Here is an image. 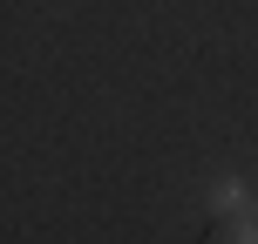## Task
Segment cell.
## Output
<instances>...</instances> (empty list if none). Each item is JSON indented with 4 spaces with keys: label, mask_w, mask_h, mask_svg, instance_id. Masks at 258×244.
Wrapping results in <instances>:
<instances>
[{
    "label": "cell",
    "mask_w": 258,
    "mask_h": 244,
    "mask_svg": "<svg viewBox=\"0 0 258 244\" xmlns=\"http://www.w3.org/2000/svg\"><path fill=\"white\" fill-rule=\"evenodd\" d=\"M224 244H258V210H251V217H231V231H224Z\"/></svg>",
    "instance_id": "obj_2"
},
{
    "label": "cell",
    "mask_w": 258,
    "mask_h": 244,
    "mask_svg": "<svg viewBox=\"0 0 258 244\" xmlns=\"http://www.w3.org/2000/svg\"><path fill=\"white\" fill-rule=\"evenodd\" d=\"M204 210H211V217H224V224H231V217H251V210H258V190L238 177V170H224V177H211Z\"/></svg>",
    "instance_id": "obj_1"
}]
</instances>
